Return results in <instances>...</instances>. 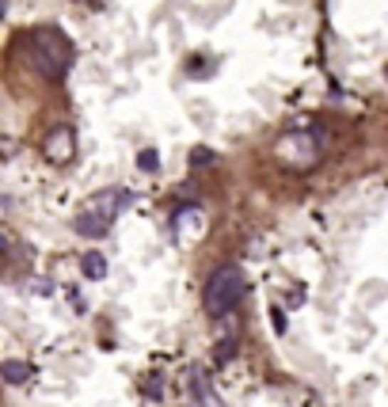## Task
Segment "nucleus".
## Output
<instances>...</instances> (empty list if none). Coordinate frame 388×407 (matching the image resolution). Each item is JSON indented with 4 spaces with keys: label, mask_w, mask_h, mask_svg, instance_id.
<instances>
[{
    "label": "nucleus",
    "mask_w": 388,
    "mask_h": 407,
    "mask_svg": "<svg viewBox=\"0 0 388 407\" xmlns=\"http://www.w3.org/2000/svg\"><path fill=\"white\" fill-rule=\"evenodd\" d=\"M23 53H27L31 69H35L42 80H50V84H61L65 76H69L73 61H76L73 42L65 38L58 27H35V31H27Z\"/></svg>",
    "instance_id": "nucleus-1"
},
{
    "label": "nucleus",
    "mask_w": 388,
    "mask_h": 407,
    "mask_svg": "<svg viewBox=\"0 0 388 407\" xmlns=\"http://www.w3.org/2000/svg\"><path fill=\"white\" fill-rule=\"evenodd\" d=\"M130 206V194L126 191H99L92 202L84 206L80 213H76V233L88 236V240H99L110 233V225H115V217H122V210Z\"/></svg>",
    "instance_id": "nucleus-2"
},
{
    "label": "nucleus",
    "mask_w": 388,
    "mask_h": 407,
    "mask_svg": "<svg viewBox=\"0 0 388 407\" xmlns=\"http://www.w3.org/2000/svg\"><path fill=\"white\" fill-rule=\"evenodd\" d=\"M243 290H248V282H243V270L236 267V263L217 267L214 274H209V282H206V312L209 316H229L240 305Z\"/></svg>",
    "instance_id": "nucleus-3"
},
{
    "label": "nucleus",
    "mask_w": 388,
    "mask_h": 407,
    "mask_svg": "<svg viewBox=\"0 0 388 407\" xmlns=\"http://www.w3.org/2000/svg\"><path fill=\"white\" fill-rule=\"evenodd\" d=\"M42 152H46V160H53V164H69L76 157V134L69 126H53Z\"/></svg>",
    "instance_id": "nucleus-4"
},
{
    "label": "nucleus",
    "mask_w": 388,
    "mask_h": 407,
    "mask_svg": "<svg viewBox=\"0 0 388 407\" xmlns=\"http://www.w3.org/2000/svg\"><path fill=\"white\" fill-rule=\"evenodd\" d=\"M80 267H84V278H92V282L107 278V259L99 255V251H88V255L80 259Z\"/></svg>",
    "instance_id": "nucleus-5"
},
{
    "label": "nucleus",
    "mask_w": 388,
    "mask_h": 407,
    "mask_svg": "<svg viewBox=\"0 0 388 407\" xmlns=\"http://www.w3.org/2000/svg\"><path fill=\"white\" fill-rule=\"evenodd\" d=\"M4 381L8 384H23V381H31V366L27 361H4Z\"/></svg>",
    "instance_id": "nucleus-6"
},
{
    "label": "nucleus",
    "mask_w": 388,
    "mask_h": 407,
    "mask_svg": "<svg viewBox=\"0 0 388 407\" xmlns=\"http://www.w3.org/2000/svg\"><path fill=\"white\" fill-rule=\"evenodd\" d=\"M137 168L141 171H160V152L157 149H141L137 152Z\"/></svg>",
    "instance_id": "nucleus-7"
},
{
    "label": "nucleus",
    "mask_w": 388,
    "mask_h": 407,
    "mask_svg": "<svg viewBox=\"0 0 388 407\" xmlns=\"http://www.w3.org/2000/svg\"><path fill=\"white\" fill-rule=\"evenodd\" d=\"M191 164H194V168H209V164H217V152L206 149V145H198V149L191 152Z\"/></svg>",
    "instance_id": "nucleus-8"
},
{
    "label": "nucleus",
    "mask_w": 388,
    "mask_h": 407,
    "mask_svg": "<svg viewBox=\"0 0 388 407\" xmlns=\"http://www.w3.org/2000/svg\"><path fill=\"white\" fill-rule=\"evenodd\" d=\"M271 324H274V332H285V312L278 309V305L271 309Z\"/></svg>",
    "instance_id": "nucleus-9"
},
{
    "label": "nucleus",
    "mask_w": 388,
    "mask_h": 407,
    "mask_svg": "<svg viewBox=\"0 0 388 407\" xmlns=\"http://www.w3.org/2000/svg\"><path fill=\"white\" fill-rule=\"evenodd\" d=\"M73 4H84V8H103V0H73Z\"/></svg>",
    "instance_id": "nucleus-10"
},
{
    "label": "nucleus",
    "mask_w": 388,
    "mask_h": 407,
    "mask_svg": "<svg viewBox=\"0 0 388 407\" xmlns=\"http://www.w3.org/2000/svg\"><path fill=\"white\" fill-rule=\"evenodd\" d=\"M384 76H388V65H384Z\"/></svg>",
    "instance_id": "nucleus-11"
}]
</instances>
